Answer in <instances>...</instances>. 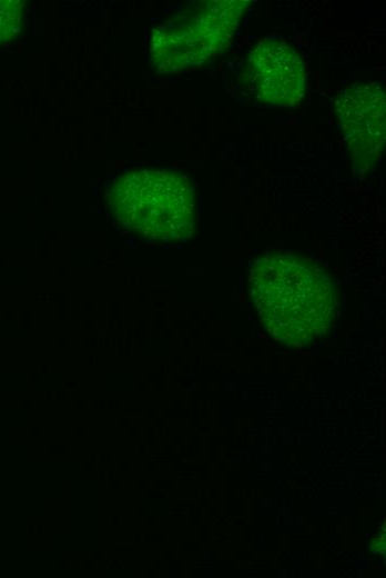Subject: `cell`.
I'll list each match as a JSON object with an SVG mask.
<instances>
[{"label": "cell", "mask_w": 386, "mask_h": 578, "mask_svg": "<svg viewBox=\"0 0 386 578\" xmlns=\"http://www.w3.org/2000/svg\"><path fill=\"white\" fill-rule=\"evenodd\" d=\"M108 202L120 225L151 240H184L195 227L193 187L174 171H126L113 180Z\"/></svg>", "instance_id": "7a4b0ae2"}, {"label": "cell", "mask_w": 386, "mask_h": 578, "mask_svg": "<svg viewBox=\"0 0 386 578\" xmlns=\"http://www.w3.org/2000/svg\"><path fill=\"white\" fill-rule=\"evenodd\" d=\"M250 4L245 0H205L189 4L153 30L152 66L162 73L201 67L228 47Z\"/></svg>", "instance_id": "3957f363"}, {"label": "cell", "mask_w": 386, "mask_h": 578, "mask_svg": "<svg viewBox=\"0 0 386 578\" xmlns=\"http://www.w3.org/2000/svg\"><path fill=\"white\" fill-rule=\"evenodd\" d=\"M251 297L271 336L301 347L324 335L337 307V291L327 272L306 257L271 252L253 262Z\"/></svg>", "instance_id": "6da1fadb"}, {"label": "cell", "mask_w": 386, "mask_h": 578, "mask_svg": "<svg viewBox=\"0 0 386 578\" xmlns=\"http://www.w3.org/2000/svg\"><path fill=\"white\" fill-rule=\"evenodd\" d=\"M243 81L263 103L293 107L305 92L304 62L290 44L262 40L246 59Z\"/></svg>", "instance_id": "5b68a950"}, {"label": "cell", "mask_w": 386, "mask_h": 578, "mask_svg": "<svg viewBox=\"0 0 386 578\" xmlns=\"http://www.w3.org/2000/svg\"><path fill=\"white\" fill-rule=\"evenodd\" d=\"M341 132L355 163L370 168L377 162L386 137V97L377 82H359L335 101Z\"/></svg>", "instance_id": "277c9868"}, {"label": "cell", "mask_w": 386, "mask_h": 578, "mask_svg": "<svg viewBox=\"0 0 386 578\" xmlns=\"http://www.w3.org/2000/svg\"><path fill=\"white\" fill-rule=\"evenodd\" d=\"M22 21V2L0 0V43L12 39L19 33Z\"/></svg>", "instance_id": "8992f818"}]
</instances>
